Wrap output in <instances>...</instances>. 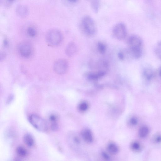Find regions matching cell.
<instances>
[{"instance_id":"obj_23","label":"cell","mask_w":161,"mask_h":161,"mask_svg":"<svg viewBox=\"0 0 161 161\" xmlns=\"http://www.w3.org/2000/svg\"><path fill=\"white\" fill-rule=\"evenodd\" d=\"M130 123L131 125H136L138 123V119L135 117L131 118L130 120Z\"/></svg>"},{"instance_id":"obj_5","label":"cell","mask_w":161,"mask_h":161,"mask_svg":"<svg viewBox=\"0 0 161 161\" xmlns=\"http://www.w3.org/2000/svg\"><path fill=\"white\" fill-rule=\"evenodd\" d=\"M113 33L115 38L119 40H124L127 34L126 25L123 22H119L116 24L113 30Z\"/></svg>"},{"instance_id":"obj_18","label":"cell","mask_w":161,"mask_h":161,"mask_svg":"<svg viewBox=\"0 0 161 161\" xmlns=\"http://www.w3.org/2000/svg\"><path fill=\"white\" fill-rule=\"evenodd\" d=\"M139 135L141 138H144L146 137L149 133V129L146 126L141 127L139 130Z\"/></svg>"},{"instance_id":"obj_20","label":"cell","mask_w":161,"mask_h":161,"mask_svg":"<svg viewBox=\"0 0 161 161\" xmlns=\"http://www.w3.org/2000/svg\"><path fill=\"white\" fill-rule=\"evenodd\" d=\"M27 33L29 36L34 37L36 35L37 32L35 28L33 27H30L27 29Z\"/></svg>"},{"instance_id":"obj_25","label":"cell","mask_w":161,"mask_h":161,"mask_svg":"<svg viewBox=\"0 0 161 161\" xmlns=\"http://www.w3.org/2000/svg\"><path fill=\"white\" fill-rule=\"evenodd\" d=\"M103 156L104 158L107 160H109V156L105 153H103Z\"/></svg>"},{"instance_id":"obj_21","label":"cell","mask_w":161,"mask_h":161,"mask_svg":"<svg viewBox=\"0 0 161 161\" xmlns=\"http://www.w3.org/2000/svg\"><path fill=\"white\" fill-rule=\"evenodd\" d=\"M89 107L88 105L86 102H83L79 106V109L80 111L85 112L87 110Z\"/></svg>"},{"instance_id":"obj_13","label":"cell","mask_w":161,"mask_h":161,"mask_svg":"<svg viewBox=\"0 0 161 161\" xmlns=\"http://www.w3.org/2000/svg\"><path fill=\"white\" fill-rule=\"evenodd\" d=\"M108 152L112 154H117L119 151V148L116 144L114 143H109L107 146Z\"/></svg>"},{"instance_id":"obj_3","label":"cell","mask_w":161,"mask_h":161,"mask_svg":"<svg viewBox=\"0 0 161 161\" xmlns=\"http://www.w3.org/2000/svg\"><path fill=\"white\" fill-rule=\"evenodd\" d=\"M46 39L47 43L51 46H56L59 45L62 40V33L57 29H52L47 32Z\"/></svg>"},{"instance_id":"obj_30","label":"cell","mask_w":161,"mask_h":161,"mask_svg":"<svg viewBox=\"0 0 161 161\" xmlns=\"http://www.w3.org/2000/svg\"><path fill=\"white\" fill-rule=\"evenodd\" d=\"M160 76H161V68H160Z\"/></svg>"},{"instance_id":"obj_16","label":"cell","mask_w":161,"mask_h":161,"mask_svg":"<svg viewBox=\"0 0 161 161\" xmlns=\"http://www.w3.org/2000/svg\"><path fill=\"white\" fill-rule=\"evenodd\" d=\"M91 5L93 11L95 13H97L100 6V1L97 0L92 1H91Z\"/></svg>"},{"instance_id":"obj_15","label":"cell","mask_w":161,"mask_h":161,"mask_svg":"<svg viewBox=\"0 0 161 161\" xmlns=\"http://www.w3.org/2000/svg\"><path fill=\"white\" fill-rule=\"evenodd\" d=\"M144 75L145 77L148 80H150L153 78L154 71L150 67H147L144 70Z\"/></svg>"},{"instance_id":"obj_14","label":"cell","mask_w":161,"mask_h":161,"mask_svg":"<svg viewBox=\"0 0 161 161\" xmlns=\"http://www.w3.org/2000/svg\"><path fill=\"white\" fill-rule=\"evenodd\" d=\"M97 49L99 53L103 54L105 53L107 51V46L104 43L101 41H99L97 44Z\"/></svg>"},{"instance_id":"obj_19","label":"cell","mask_w":161,"mask_h":161,"mask_svg":"<svg viewBox=\"0 0 161 161\" xmlns=\"http://www.w3.org/2000/svg\"><path fill=\"white\" fill-rule=\"evenodd\" d=\"M16 152L19 156L23 157L26 156L27 151L26 149L21 146H18L16 149Z\"/></svg>"},{"instance_id":"obj_12","label":"cell","mask_w":161,"mask_h":161,"mask_svg":"<svg viewBox=\"0 0 161 161\" xmlns=\"http://www.w3.org/2000/svg\"><path fill=\"white\" fill-rule=\"evenodd\" d=\"M82 136L83 140L87 143H91L93 140V137L92 132L89 129L84 130L82 131Z\"/></svg>"},{"instance_id":"obj_27","label":"cell","mask_w":161,"mask_h":161,"mask_svg":"<svg viewBox=\"0 0 161 161\" xmlns=\"http://www.w3.org/2000/svg\"><path fill=\"white\" fill-rule=\"evenodd\" d=\"M13 97L12 96H10L9 97V98L7 102L8 103L9 102H11V101H12V99H13Z\"/></svg>"},{"instance_id":"obj_29","label":"cell","mask_w":161,"mask_h":161,"mask_svg":"<svg viewBox=\"0 0 161 161\" xmlns=\"http://www.w3.org/2000/svg\"><path fill=\"white\" fill-rule=\"evenodd\" d=\"M78 1L76 0H72V1H69V2L71 3H76L78 2Z\"/></svg>"},{"instance_id":"obj_11","label":"cell","mask_w":161,"mask_h":161,"mask_svg":"<svg viewBox=\"0 0 161 161\" xmlns=\"http://www.w3.org/2000/svg\"><path fill=\"white\" fill-rule=\"evenodd\" d=\"M23 140L25 144L28 147H33L34 145V138L30 133H26L24 135Z\"/></svg>"},{"instance_id":"obj_10","label":"cell","mask_w":161,"mask_h":161,"mask_svg":"<svg viewBox=\"0 0 161 161\" xmlns=\"http://www.w3.org/2000/svg\"><path fill=\"white\" fill-rule=\"evenodd\" d=\"M58 117L55 114H52L49 117V121L51 129L53 131H56L59 128L58 124Z\"/></svg>"},{"instance_id":"obj_8","label":"cell","mask_w":161,"mask_h":161,"mask_svg":"<svg viewBox=\"0 0 161 161\" xmlns=\"http://www.w3.org/2000/svg\"><path fill=\"white\" fill-rule=\"evenodd\" d=\"M78 50V47L76 44L73 42H71L66 48L65 53L68 56L72 57L75 55Z\"/></svg>"},{"instance_id":"obj_17","label":"cell","mask_w":161,"mask_h":161,"mask_svg":"<svg viewBox=\"0 0 161 161\" xmlns=\"http://www.w3.org/2000/svg\"><path fill=\"white\" fill-rule=\"evenodd\" d=\"M154 52L156 56L161 60V40L156 44L154 48Z\"/></svg>"},{"instance_id":"obj_28","label":"cell","mask_w":161,"mask_h":161,"mask_svg":"<svg viewBox=\"0 0 161 161\" xmlns=\"http://www.w3.org/2000/svg\"><path fill=\"white\" fill-rule=\"evenodd\" d=\"M157 141H160L161 140V137L160 136L157 137L156 138Z\"/></svg>"},{"instance_id":"obj_7","label":"cell","mask_w":161,"mask_h":161,"mask_svg":"<svg viewBox=\"0 0 161 161\" xmlns=\"http://www.w3.org/2000/svg\"><path fill=\"white\" fill-rule=\"evenodd\" d=\"M68 68V64L65 60L60 59L57 60L54 65V70L59 75L65 74Z\"/></svg>"},{"instance_id":"obj_4","label":"cell","mask_w":161,"mask_h":161,"mask_svg":"<svg viewBox=\"0 0 161 161\" xmlns=\"http://www.w3.org/2000/svg\"><path fill=\"white\" fill-rule=\"evenodd\" d=\"M28 119L30 124L38 130L42 132L47 131L48 126L47 122L40 116L32 114L29 116Z\"/></svg>"},{"instance_id":"obj_22","label":"cell","mask_w":161,"mask_h":161,"mask_svg":"<svg viewBox=\"0 0 161 161\" xmlns=\"http://www.w3.org/2000/svg\"><path fill=\"white\" fill-rule=\"evenodd\" d=\"M131 147L132 149L135 151H137L139 150L140 148V144L138 142H133L131 145Z\"/></svg>"},{"instance_id":"obj_2","label":"cell","mask_w":161,"mask_h":161,"mask_svg":"<svg viewBox=\"0 0 161 161\" xmlns=\"http://www.w3.org/2000/svg\"><path fill=\"white\" fill-rule=\"evenodd\" d=\"M80 25L83 32L88 36L92 37L96 34L97 28L95 21L90 16H85L82 19Z\"/></svg>"},{"instance_id":"obj_1","label":"cell","mask_w":161,"mask_h":161,"mask_svg":"<svg viewBox=\"0 0 161 161\" xmlns=\"http://www.w3.org/2000/svg\"><path fill=\"white\" fill-rule=\"evenodd\" d=\"M128 50L131 57L135 59L140 58L143 54V41L139 35L133 34L128 38Z\"/></svg>"},{"instance_id":"obj_26","label":"cell","mask_w":161,"mask_h":161,"mask_svg":"<svg viewBox=\"0 0 161 161\" xmlns=\"http://www.w3.org/2000/svg\"><path fill=\"white\" fill-rule=\"evenodd\" d=\"M8 44V42L7 40L5 39L4 42V46L5 47L7 46Z\"/></svg>"},{"instance_id":"obj_24","label":"cell","mask_w":161,"mask_h":161,"mask_svg":"<svg viewBox=\"0 0 161 161\" xmlns=\"http://www.w3.org/2000/svg\"><path fill=\"white\" fill-rule=\"evenodd\" d=\"M6 56L5 53L3 52H1V60L2 61L5 59Z\"/></svg>"},{"instance_id":"obj_9","label":"cell","mask_w":161,"mask_h":161,"mask_svg":"<svg viewBox=\"0 0 161 161\" xmlns=\"http://www.w3.org/2000/svg\"><path fill=\"white\" fill-rule=\"evenodd\" d=\"M16 12L17 15L19 17H24L28 15L29 10L26 6L20 5H17L16 7Z\"/></svg>"},{"instance_id":"obj_6","label":"cell","mask_w":161,"mask_h":161,"mask_svg":"<svg viewBox=\"0 0 161 161\" xmlns=\"http://www.w3.org/2000/svg\"><path fill=\"white\" fill-rule=\"evenodd\" d=\"M18 52L22 57L27 58L30 57L32 52V46L30 42L22 41L17 46Z\"/></svg>"}]
</instances>
